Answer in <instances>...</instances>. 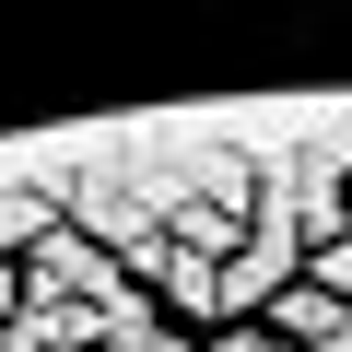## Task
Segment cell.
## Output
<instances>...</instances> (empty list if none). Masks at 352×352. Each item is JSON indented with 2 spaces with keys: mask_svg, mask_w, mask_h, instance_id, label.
<instances>
[{
  "mask_svg": "<svg viewBox=\"0 0 352 352\" xmlns=\"http://www.w3.org/2000/svg\"><path fill=\"white\" fill-rule=\"evenodd\" d=\"M200 352H294V340H270V329H258V317H235V329H212V340H200Z\"/></svg>",
  "mask_w": 352,
  "mask_h": 352,
  "instance_id": "obj_1",
  "label": "cell"
}]
</instances>
